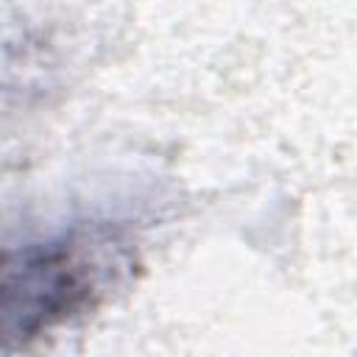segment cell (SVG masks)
Segmentation results:
<instances>
[{
	"label": "cell",
	"mask_w": 357,
	"mask_h": 357,
	"mask_svg": "<svg viewBox=\"0 0 357 357\" xmlns=\"http://www.w3.org/2000/svg\"><path fill=\"white\" fill-rule=\"evenodd\" d=\"M145 215L70 209L0 229V357H22L100 312L142 268Z\"/></svg>",
	"instance_id": "6da1fadb"
},
{
	"label": "cell",
	"mask_w": 357,
	"mask_h": 357,
	"mask_svg": "<svg viewBox=\"0 0 357 357\" xmlns=\"http://www.w3.org/2000/svg\"><path fill=\"white\" fill-rule=\"evenodd\" d=\"M86 31L42 6H0V131L47 109L81 67Z\"/></svg>",
	"instance_id": "7a4b0ae2"
}]
</instances>
